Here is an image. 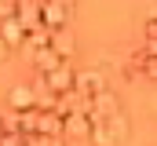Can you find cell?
Wrapping results in <instances>:
<instances>
[{"label": "cell", "instance_id": "277c9868", "mask_svg": "<svg viewBox=\"0 0 157 146\" xmlns=\"http://www.w3.org/2000/svg\"><path fill=\"white\" fill-rule=\"evenodd\" d=\"M40 26L51 33V29H66L70 26V4L62 0H40Z\"/></svg>", "mask_w": 157, "mask_h": 146}, {"label": "cell", "instance_id": "7a4b0ae2", "mask_svg": "<svg viewBox=\"0 0 157 146\" xmlns=\"http://www.w3.org/2000/svg\"><path fill=\"white\" fill-rule=\"evenodd\" d=\"M128 77H132V80H135V77L154 80V77H157V44H143V48H135V51H132Z\"/></svg>", "mask_w": 157, "mask_h": 146}, {"label": "cell", "instance_id": "8992f818", "mask_svg": "<svg viewBox=\"0 0 157 146\" xmlns=\"http://www.w3.org/2000/svg\"><path fill=\"white\" fill-rule=\"evenodd\" d=\"M37 132L48 135L51 143H59V139H62V113H55L51 106L37 110Z\"/></svg>", "mask_w": 157, "mask_h": 146}, {"label": "cell", "instance_id": "8fae6325", "mask_svg": "<svg viewBox=\"0 0 157 146\" xmlns=\"http://www.w3.org/2000/svg\"><path fill=\"white\" fill-rule=\"evenodd\" d=\"M11 51H15V48H11L4 36H0V62H7V59H11Z\"/></svg>", "mask_w": 157, "mask_h": 146}, {"label": "cell", "instance_id": "7c38bea8", "mask_svg": "<svg viewBox=\"0 0 157 146\" xmlns=\"http://www.w3.org/2000/svg\"><path fill=\"white\" fill-rule=\"evenodd\" d=\"M0 15H15V0H0Z\"/></svg>", "mask_w": 157, "mask_h": 146}, {"label": "cell", "instance_id": "ba28073f", "mask_svg": "<svg viewBox=\"0 0 157 146\" xmlns=\"http://www.w3.org/2000/svg\"><path fill=\"white\" fill-rule=\"evenodd\" d=\"M7 106H11V110H29V106H37V91H33L29 84H18V88L7 91Z\"/></svg>", "mask_w": 157, "mask_h": 146}, {"label": "cell", "instance_id": "9c48e42d", "mask_svg": "<svg viewBox=\"0 0 157 146\" xmlns=\"http://www.w3.org/2000/svg\"><path fill=\"white\" fill-rule=\"evenodd\" d=\"M33 62H37V70L44 73V70H51V66H59L62 55H59L51 44H37V48H33Z\"/></svg>", "mask_w": 157, "mask_h": 146}, {"label": "cell", "instance_id": "5b68a950", "mask_svg": "<svg viewBox=\"0 0 157 146\" xmlns=\"http://www.w3.org/2000/svg\"><path fill=\"white\" fill-rule=\"evenodd\" d=\"M106 88V73L102 70H80V73H73V91L77 95H95V91H102Z\"/></svg>", "mask_w": 157, "mask_h": 146}, {"label": "cell", "instance_id": "5bb4252c", "mask_svg": "<svg viewBox=\"0 0 157 146\" xmlns=\"http://www.w3.org/2000/svg\"><path fill=\"white\" fill-rule=\"evenodd\" d=\"M62 4H70V7H73V0H62Z\"/></svg>", "mask_w": 157, "mask_h": 146}, {"label": "cell", "instance_id": "3957f363", "mask_svg": "<svg viewBox=\"0 0 157 146\" xmlns=\"http://www.w3.org/2000/svg\"><path fill=\"white\" fill-rule=\"evenodd\" d=\"M91 113H84V110H70L66 117H62V139H70V143H88V135H91Z\"/></svg>", "mask_w": 157, "mask_h": 146}, {"label": "cell", "instance_id": "6da1fadb", "mask_svg": "<svg viewBox=\"0 0 157 146\" xmlns=\"http://www.w3.org/2000/svg\"><path fill=\"white\" fill-rule=\"evenodd\" d=\"M73 66H70V59H62L59 66H51V70L40 73V84L51 91V95H62V91H73Z\"/></svg>", "mask_w": 157, "mask_h": 146}, {"label": "cell", "instance_id": "30bf717a", "mask_svg": "<svg viewBox=\"0 0 157 146\" xmlns=\"http://www.w3.org/2000/svg\"><path fill=\"white\" fill-rule=\"evenodd\" d=\"M146 44H157V18H146Z\"/></svg>", "mask_w": 157, "mask_h": 146}, {"label": "cell", "instance_id": "4fadbf2b", "mask_svg": "<svg viewBox=\"0 0 157 146\" xmlns=\"http://www.w3.org/2000/svg\"><path fill=\"white\" fill-rule=\"evenodd\" d=\"M0 135H4V117H0Z\"/></svg>", "mask_w": 157, "mask_h": 146}, {"label": "cell", "instance_id": "52a82bcc", "mask_svg": "<svg viewBox=\"0 0 157 146\" xmlns=\"http://www.w3.org/2000/svg\"><path fill=\"white\" fill-rule=\"evenodd\" d=\"M0 36H4L11 48H22V40H26V26H22L15 15H0Z\"/></svg>", "mask_w": 157, "mask_h": 146}]
</instances>
